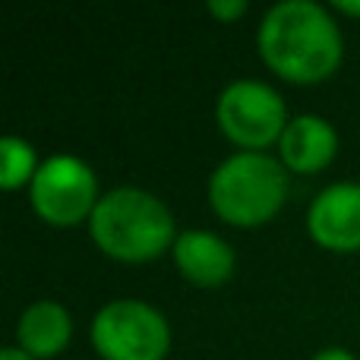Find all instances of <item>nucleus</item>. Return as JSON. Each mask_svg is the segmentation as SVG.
Returning a JSON list of instances; mask_svg holds the SVG:
<instances>
[{
    "label": "nucleus",
    "instance_id": "39448f33",
    "mask_svg": "<svg viewBox=\"0 0 360 360\" xmlns=\"http://www.w3.org/2000/svg\"><path fill=\"white\" fill-rule=\"evenodd\" d=\"M215 120L218 130L243 152H262L266 146L278 143L291 117L285 111V98L278 89L243 76L218 92Z\"/></svg>",
    "mask_w": 360,
    "mask_h": 360
},
{
    "label": "nucleus",
    "instance_id": "ddd939ff",
    "mask_svg": "<svg viewBox=\"0 0 360 360\" xmlns=\"http://www.w3.org/2000/svg\"><path fill=\"white\" fill-rule=\"evenodd\" d=\"M310 360H357V357L351 354L348 348H335V345H332V348H323V351H316V354H313Z\"/></svg>",
    "mask_w": 360,
    "mask_h": 360
},
{
    "label": "nucleus",
    "instance_id": "f03ea898",
    "mask_svg": "<svg viewBox=\"0 0 360 360\" xmlns=\"http://www.w3.org/2000/svg\"><path fill=\"white\" fill-rule=\"evenodd\" d=\"M89 234L95 247L117 262H149L168 253L177 240L171 209L143 186H114L101 193Z\"/></svg>",
    "mask_w": 360,
    "mask_h": 360
},
{
    "label": "nucleus",
    "instance_id": "423d86ee",
    "mask_svg": "<svg viewBox=\"0 0 360 360\" xmlns=\"http://www.w3.org/2000/svg\"><path fill=\"white\" fill-rule=\"evenodd\" d=\"M29 199L38 218L54 228H73L89 221L98 205V177L79 155L57 152L44 158L35 180L29 184Z\"/></svg>",
    "mask_w": 360,
    "mask_h": 360
},
{
    "label": "nucleus",
    "instance_id": "9b49d317",
    "mask_svg": "<svg viewBox=\"0 0 360 360\" xmlns=\"http://www.w3.org/2000/svg\"><path fill=\"white\" fill-rule=\"evenodd\" d=\"M38 168H41V162H38L29 139L13 136V133L0 139V186L4 190H19V186L32 184Z\"/></svg>",
    "mask_w": 360,
    "mask_h": 360
},
{
    "label": "nucleus",
    "instance_id": "6e6552de",
    "mask_svg": "<svg viewBox=\"0 0 360 360\" xmlns=\"http://www.w3.org/2000/svg\"><path fill=\"white\" fill-rule=\"evenodd\" d=\"M171 256H174L177 272L199 288H218L234 275V247L215 231H180L171 247Z\"/></svg>",
    "mask_w": 360,
    "mask_h": 360
},
{
    "label": "nucleus",
    "instance_id": "4468645a",
    "mask_svg": "<svg viewBox=\"0 0 360 360\" xmlns=\"http://www.w3.org/2000/svg\"><path fill=\"white\" fill-rule=\"evenodd\" d=\"M0 360H35L32 354H25L22 348H16V345H10V348L0 351Z\"/></svg>",
    "mask_w": 360,
    "mask_h": 360
},
{
    "label": "nucleus",
    "instance_id": "1a4fd4ad",
    "mask_svg": "<svg viewBox=\"0 0 360 360\" xmlns=\"http://www.w3.org/2000/svg\"><path fill=\"white\" fill-rule=\"evenodd\" d=\"M338 133L323 114H297L278 139V158L288 171L316 174L335 162Z\"/></svg>",
    "mask_w": 360,
    "mask_h": 360
},
{
    "label": "nucleus",
    "instance_id": "9d476101",
    "mask_svg": "<svg viewBox=\"0 0 360 360\" xmlns=\"http://www.w3.org/2000/svg\"><path fill=\"white\" fill-rule=\"evenodd\" d=\"M70 338H73V316L60 300H32L16 319V348L35 360L63 354Z\"/></svg>",
    "mask_w": 360,
    "mask_h": 360
},
{
    "label": "nucleus",
    "instance_id": "0eeeda50",
    "mask_svg": "<svg viewBox=\"0 0 360 360\" xmlns=\"http://www.w3.org/2000/svg\"><path fill=\"white\" fill-rule=\"evenodd\" d=\"M307 231L332 253L360 250V184L338 180L323 186L307 209Z\"/></svg>",
    "mask_w": 360,
    "mask_h": 360
},
{
    "label": "nucleus",
    "instance_id": "20e7f679",
    "mask_svg": "<svg viewBox=\"0 0 360 360\" xmlns=\"http://www.w3.org/2000/svg\"><path fill=\"white\" fill-rule=\"evenodd\" d=\"M89 335L101 360H165L171 351V326L165 313L136 297L101 304Z\"/></svg>",
    "mask_w": 360,
    "mask_h": 360
},
{
    "label": "nucleus",
    "instance_id": "f257e3e1",
    "mask_svg": "<svg viewBox=\"0 0 360 360\" xmlns=\"http://www.w3.org/2000/svg\"><path fill=\"white\" fill-rule=\"evenodd\" d=\"M256 44L272 73L288 82L329 79L345 54V38L332 13L316 0H278L259 19Z\"/></svg>",
    "mask_w": 360,
    "mask_h": 360
},
{
    "label": "nucleus",
    "instance_id": "7ed1b4c3",
    "mask_svg": "<svg viewBox=\"0 0 360 360\" xmlns=\"http://www.w3.org/2000/svg\"><path fill=\"white\" fill-rule=\"evenodd\" d=\"M288 199V168L269 152H234L209 174V202L234 228H259Z\"/></svg>",
    "mask_w": 360,
    "mask_h": 360
},
{
    "label": "nucleus",
    "instance_id": "f8f14e48",
    "mask_svg": "<svg viewBox=\"0 0 360 360\" xmlns=\"http://www.w3.org/2000/svg\"><path fill=\"white\" fill-rule=\"evenodd\" d=\"M209 13L218 19H237L247 13V0H209Z\"/></svg>",
    "mask_w": 360,
    "mask_h": 360
},
{
    "label": "nucleus",
    "instance_id": "2eb2a0df",
    "mask_svg": "<svg viewBox=\"0 0 360 360\" xmlns=\"http://www.w3.org/2000/svg\"><path fill=\"white\" fill-rule=\"evenodd\" d=\"M335 10L348 13V16H360V0H335Z\"/></svg>",
    "mask_w": 360,
    "mask_h": 360
}]
</instances>
